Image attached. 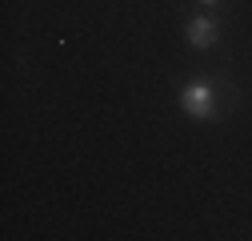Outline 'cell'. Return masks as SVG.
<instances>
[{"instance_id":"cell-2","label":"cell","mask_w":252,"mask_h":241,"mask_svg":"<svg viewBox=\"0 0 252 241\" xmlns=\"http://www.w3.org/2000/svg\"><path fill=\"white\" fill-rule=\"evenodd\" d=\"M216 37H220V24L212 16H196L192 24H188V40H192V48H208Z\"/></svg>"},{"instance_id":"cell-1","label":"cell","mask_w":252,"mask_h":241,"mask_svg":"<svg viewBox=\"0 0 252 241\" xmlns=\"http://www.w3.org/2000/svg\"><path fill=\"white\" fill-rule=\"evenodd\" d=\"M180 105L188 117H212L216 113V88L212 84H188L180 93Z\"/></svg>"},{"instance_id":"cell-3","label":"cell","mask_w":252,"mask_h":241,"mask_svg":"<svg viewBox=\"0 0 252 241\" xmlns=\"http://www.w3.org/2000/svg\"><path fill=\"white\" fill-rule=\"evenodd\" d=\"M204 4H216V0H204Z\"/></svg>"}]
</instances>
